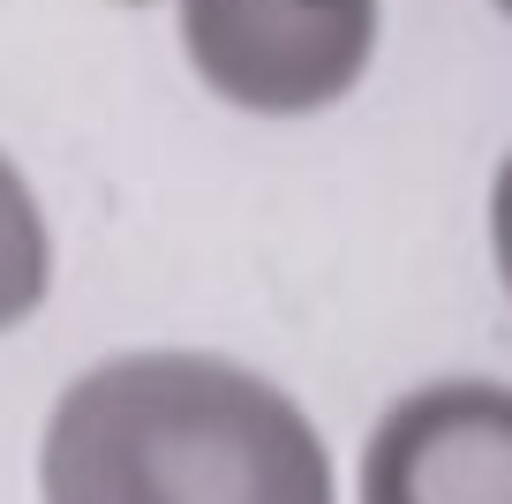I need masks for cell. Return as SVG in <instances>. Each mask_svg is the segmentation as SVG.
I'll return each mask as SVG.
<instances>
[{"label":"cell","mask_w":512,"mask_h":504,"mask_svg":"<svg viewBox=\"0 0 512 504\" xmlns=\"http://www.w3.org/2000/svg\"><path fill=\"white\" fill-rule=\"evenodd\" d=\"M38 504H339V467L279 377L204 347H128L46 407Z\"/></svg>","instance_id":"cell-1"},{"label":"cell","mask_w":512,"mask_h":504,"mask_svg":"<svg viewBox=\"0 0 512 504\" xmlns=\"http://www.w3.org/2000/svg\"><path fill=\"white\" fill-rule=\"evenodd\" d=\"M384 0H181V53L241 113H324L369 76Z\"/></svg>","instance_id":"cell-2"},{"label":"cell","mask_w":512,"mask_h":504,"mask_svg":"<svg viewBox=\"0 0 512 504\" xmlns=\"http://www.w3.org/2000/svg\"><path fill=\"white\" fill-rule=\"evenodd\" d=\"M354 504H512V384H407L354 452Z\"/></svg>","instance_id":"cell-3"},{"label":"cell","mask_w":512,"mask_h":504,"mask_svg":"<svg viewBox=\"0 0 512 504\" xmlns=\"http://www.w3.org/2000/svg\"><path fill=\"white\" fill-rule=\"evenodd\" d=\"M53 294V226L38 189L23 181V166L0 151V331H16L23 316H38V301Z\"/></svg>","instance_id":"cell-4"},{"label":"cell","mask_w":512,"mask_h":504,"mask_svg":"<svg viewBox=\"0 0 512 504\" xmlns=\"http://www.w3.org/2000/svg\"><path fill=\"white\" fill-rule=\"evenodd\" d=\"M490 264L512 294V151L497 158V174H490Z\"/></svg>","instance_id":"cell-5"},{"label":"cell","mask_w":512,"mask_h":504,"mask_svg":"<svg viewBox=\"0 0 512 504\" xmlns=\"http://www.w3.org/2000/svg\"><path fill=\"white\" fill-rule=\"evenodd\" d=\"M490 8H497V16H505V23H512V0H490Z\"/></svg>","instance_id":"cell-6"}]
</instances>
